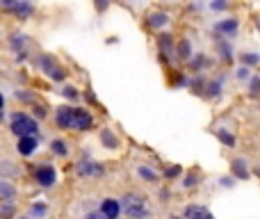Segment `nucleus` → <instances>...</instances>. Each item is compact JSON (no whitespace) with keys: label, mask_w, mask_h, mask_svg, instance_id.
Wrapping results in <instances>:
<instances>
[{"label":"nucleus","mask_w":260,"mask_h":219,"mask_svg":"<svg viewBox=\"0 0 260 219\" xmlns=\"http://www.w3.org/2000/svg\"><path fill=\"white\" fill-rule=\"evenodd\" d=\"M240 59H242L247 67H258L260 64V55L258 53H244V55H240Z\"/></svg>","instance_id":"nucleus-21"},{"label":"nucleus","mask_w":260,"mask_h":219,"mask_svg":"<svg viewBox=\"0 0 260 219\" xmlns=\"http://www.w3.org/2000/svg\"><path fill=\"white\" fill-rule=\"evenodd\" d=\"M231 171H233V176L235 178H240V180H247L249 178V169H247V162L240 158V160H233L231 162Z\"/></svg>","instance_id":"nucleus-12"},{"label":"nucleus","mask_w":260,"mask_h":219,"mask_svg":"<svg viewBox=\"0 0 260 219\" xmlns=\"http://www.w3.org/2000/svg\"><path fill=\"white\" fill-rule=\"evenodd\" d=\"M16 219H30V217H16Z\"/></svg>","instance_id":"nucleus-37"},{"label":"nucleus","mask_w":260,"mask_h":219,"mask_svg":"<svg viewBox=\"0 0 260 219\" xmlns=\"http://www.w3.org/2000/svg\"><path fill=\"white\" fill-rule=\"evenodd\" d=\"M48 76H50V80H55V82H62L64 78H67V71H64L62 67H55L53 71L48 73Z\"/></svg>","instance_id":"nucleus-22"},{"label":"nucleus","mask_w":260,"mask_h":219,"mask_svg":"<svg viewBox=\"0 0 260 219\" xmlns=\"http://www.w3.org/2000/svg\"><path fill=\"white\" fill-rule=\"evenodd\" d=\"M101 212H103L105 219H117L119 212H121V206H119L117 199H105V201L101 203Z\"/></svg>","instance_id":"nucleus-9"},{"label":"nucleus","mask_w":260,"mask_h":219,"mask_svg":"<svg viewBox=\"0 0 260 219\" xmlns=\"http://www.w3.org/2000/svg\"><path fill=\"white\" fill-rule=\"evenodd\" d=\"M219 183H221V185H224V187H231V185H233V180H231V178H221V180H219Z\"/></svg>","instance_id":"nucleus-34"},{"label":"nucleus","mask_w":260,"mask_h":219,"mask_svg":"<svg viewBox=\"0 0 260 219\" xmlns=\"http://www.w3.org/2000/svg\"><path fill=\"white\" fill-rule=\"evenodd\" d=\"M85 219H105V217H103V212H91V215H87Z\"/></svg>","instance_id":"nucleus-33"},{"label":"nucleus","mask_w":260,"mask_h":219,"mask_svg":"<svg viewBox=\"0 0 260 219\" xmlns=\"http://www.w3.org/2000/svg\"><path fill=\"white\" fill-rule=\"evenodd\" d=\"M91 126H94V116H91L89 112L82 110V108H76V110H73L71 130H91Z\"/></svg>","instance_id":"nucleus-4"},{"label":"nucleus","mask_w":260,"mask_h":219,"mask_svg":"<svg viewBox=\"0 0 260 219\" xmlns=\"http://www.w3.org/2000/svg\"><path fill=\"white\" fill-rule=\"evenodd\" d=\"M101 142H103L108 148H117V146H119V139H117V135H114L110 128H105L103 133H101Z\"/></svg>","instance_id":"nucleus-17"},{"label":"nucleus","mask_w":260,"mask_h":219,"mask_svg":"<svg viewBox=\"0 0 260 219\" xmlns=\"http://www.w3.org/2000/svg\"><path fill=\"white\" fill-rule=\"evenodd\" d=\"M167 23H169V16H167L165 12H153L151 16L146 18V25L148 27H165Z\"/></svg>","instance_id":"nucleus-14"},{"label":"nucleus","mask_w":260,"mask_h":219,"mask_svg":"<svg viewBox=\"0 0 260 219\" xmlns=\"http://www.w3.org/2000/svg\"><path fill=\"white\" fill-rule=\"evenodd\" d=\"M199 67H206V57H203V55H201V57H197V59L192 62V69H199Z\"/></svg>","instance_id":"nucleus-30"},{"label":"nucleus","mask_w":260,"mask_h":219,"mask_svg":"<svg viewBox=\"0 0 260 219\" xmlns=\"http://www.w3.org/2000/svg\"><path fill=\"white\" fill-rule=\"evenodd\" d=\"M238 27H240L238 18H229V21H219V23H217L215 30L221 32V35H235V32H238Z\"/></svg>","instance_id":"nucleus-11"},{"label":"nucleus","mask_w":260,"mask_h":219,"mask_svg":"<svg viewBox=\"0 0 260 219\" xmlns=\"http://www.w3.org/2000/svg\"><path fill=\"white\" fill-rule=\"evenodd\" d=\"M35 114L39 116V119H44V116H46V110H44V105H39V108H37V105H35Z\"/></svg>","instance_id":"nucleus-31"},{"label":"nucleus","mask_w":260,"mask_h":219,"mask_svg":"<svg viewBox=\"0 0 260 219\" xmlns=\"http://www.w3.org/2000/svg\"><path fill=\"white\" fill-rule=\"evenodd\" d=\"M256 176H260V167H256Z\"/></svg>","instance_id":"nucleus-36"},{"label":"nucleus","mask_w":260,"mask_h":219,"mask_svg":"<svg viewBox=\"0 0 260 219\" xmlns=\"http://www.w3.org/2000/svg\"><path fill=\"white\" fill-rule=\"evenodd\" d=\"M157 46H160L162 57H165V55H174V39H171V35H160L157 37Z\"/></svg>","instance_id":"nucleus-13"},{"label":"nucleus","mask_w":260,"mask_h":219,"mask_svg":"<svg viewBox=\"0 0 260 219\" xmlns=\"http://www.w3.org/2000/svg\"><path fill=\"white\" fill-rule=\"evenodd\" d=\"M212 9H226V3H212Z\"/></svg>","instance_id":"nucleus-35"},{"label":"nucleus","mask_w":260,"mask_h":219,"mask_svg":"<svg viewBox=\"0 0 260 219\" xmlns=\"http://www.w3.org/2000/svg\"><path fill=\"white\" fill-rule=\"evenodd\" d=\"M50 151L55 153V155H67L69 153V148H67V142H62V139H53V142H50Z\"/></svg>","instance_id":"nucleus-18"},{"label":"nucleus","mask_w":260,"mask_h":219,"mask_svg":"<svg viewBox=\"0 0 260 219\" xmlns=\"http://www.w3.org/2000/svg\"><path fill=\"white\" fill-rule=\"evenodd\" d=\"M247 76H249V69H247V67L238 69V78H242V80H244V78H247Z\"/></svg>","instance_id":"nucleus-32"},{"label":"nucleus","mask_w":260,"mask_h":219,"mask_svg":"<svg viewBox=\"0 0 260 219\" xmlns=\"http://www.w3.org/2000/svg\"><path fill=\"white\" fill-rule=\"evenodd\" d=\"M203 91H206V96H208V99H215V96H219L221 85H219V82H217V80H212V82H208V85H206V89H203Z\"/></svg>","instance_id":"nucleus-19"},{"label":"nucleus","mask_w":260,"mask_h":219,"mask_svg":"<svg viewBox=\"0 0 260 219\" xmlns=\"http://www.w3.org/2000/svg\"><path fill=\"white\" fill-rule=\"evenodd\" d=\"M14 215V206L12 203H3V210H0V219H12Z\"/></svg>","instance_id":"nucleus-26"},{"label":"nucleus","mask_w":260,"mask_h":219,"mask_svg":"<svg viewBox=\"0 0 260 219\" xmlns=\"http://www.w3.org/2000/svg\"><path fill=\"white\" fill-rule=\"evenodd\" d=\"M37 146H39V139L37 137H23V139H18L16 151H18V155H32L37 151Z\"/></svg>","instance_id":"nucleus-8"},{"label":"nucleus","mask_w":260,"mask_h":219,"mask_svg":"<svg viewBox=\"0 0 260 219\" xmlns=\"http://www.w3.org/2000/svg\"><path fill=\"white\" fill-rule=\"evenodd\" d=\"M199 183V174H197V171H192V174H187V176H185V180H183V185H185V187H194V185H197Z\"/></svg>","instance_id":"nucleus-24"},{"label":"nucleus","mask_w":260,"mask_h":219,"mask_svg":"<svg viewBox=\"0 0 260 219\" xmlns=\"http://www.w3.org/2000/svg\"><path fill=\"white\" fill-rule=\"evenodd\" d=\"M3 7L9 9V12H14L18 18H27V16H32V12H35V7H32L30 3H12V0H3Z\"/></svg>","instance_id":"nucleus-6"},{"label":"nucleus","mask_w":260,"mask_h":219,"mask_svg":"<svg viewBox=\"0 0 260 219\" xmlns=\"http://www.w3.org/2000/svg\"><path fill=\"white\" fill-rule=\"evenodd\" d=\"M62 94H64V99H69V101H76L78 99V89H76V87H64Z\"/></svg>","instance_id":"nucleus-27"},{"label":"nucleus","mask_w":260,"mask_h":219,"mask_svg":"<svg viewBox=\"0 0 260 219\" xmlns=\"http://www.w3.org/2000/svg\"><path fill=\"white\" fill-rule=\"evenodd\" d=\"M35 180L41 187H50V185H55V180H57V171L50 165H39L35 169Z\"/></svg>","instance_id":"nucleus-3"},{"label":"nucleus","mask_w":260,"mask_h":219,"mask_svg":"<svg viewBox=\"0 0 260 219\" xmlns=\"http://www.w3.org/2000/svg\"><path fill=\"white\" fill-rule=\"evenodd\" d=\"M73 110H76V108L62 105V108H57V112H55V123H57L62 130H71V123H73Z\"/></svg>","instance_id":"nucleus-5"},{"label":"nucleus","mask_w":260,"mask_h":219,"mask_svg":"<svg viewBox=\"0 0 260 219\" xmlns=\"http://www.w3.org/2000/svg\"><path fill=\"white\" fill-rule=\"evenodd\" d=\"M217 137H219L226 146H235V137H233V135H229L226 130H219V133H217Z\"/></svg>","instance_id":"nucleus-23"},{"label":"nucleus","mask_w":260,"mask_h":219,"mask_svg":"<svg viewBox=\"0 0 260 219\" xmlns=\"http://www.w3.org/2000/svg\"><path fill=\"white\" fill-rule=\"evenodd\" d=\"M251 94H260V78L251 80Z\"/></svg>","instance_id":"nucleus-29"},{"label":"nucleus","mask_w":260,"mask_h":219,"mask_svg":"<svg viewBox=\"0 0 260 219\" xmlns=\"http://www.w3.org/2000/svg\"><path fill=\"white\" fill-rule=\"evenodd\" d=\"M137 171H139V176H142L144 180H151V183H157V174L151 169V167H144V165H142Z\"/></svg>","instance_id":"nucleus-20"},{"label":"nucleus","mask_w":260,"mask_h":219,"mask_svg":"<svg viewBox=\"0 0 260 219\" xmlns=\"http://www.w3.org/2000/svg\"><path fill=\"white\" fill-rule=\"evenodd\" d=\"M176 55H178V59H183V62H187V59L192 57V44H189V39L178 41V46H176Z\"/></svg>","instance_id":"nucleus-16"},{"label":"nucleus","mask_w":260,"mask_h":219,"mask_svg":"<svg viewBox=\"0 0 260 219\" xmlns=\"http://www.w3.org/2000/svg\"><path fill=\"white\" fill-rule=\"evenodd\" d=\"M121 201H123V212H126L130 219H144V217H148L146 201H144L139 194H126Z\"/></svg>","instance_id":"nucleus-2"},{"label":"nucleus","mask_w":260,"mask_h":219,"mask_svg":"<svg viewBox=\"0 0 260 219\" xmlns=\"http://www.w3.org/2000/svg\"><path fill=\"white\" fill-rule=\"evenodd\" d=\"M76 171L80 176H103V165H99V162H80V165H76Z\"/></svg>","instance_id":"nucleus-7"},{"label":"nucleus","mask_w":260,"mask_h":219,"mask_svg":"<svg viewBox=\"0 0 260 219\" xmlns=\"http://www.w3.org/2000/svg\"><path fill=\"white\" fill-rule=\"evenodd\" d=\"M9 130L16 135L18 139L23 137H35L39 133V123H37L32 116L23 114V112H14L12 114V121H9Z\"/></svg>","instance_id":"nucleus-1"},{"label":"nucleus","mask_w":260,"mask_h":219,"mask_svg":"<svg viewBox=\"0 0 260 219\" xmlns=\"http://www.w3.org/2000/svg\"><path fill=\"white\" fill-rule=\"evenodd\" d=\"M185 219H215V217L203 206H187L185 208Z\"/></svg>","instance_id":"nucleus-10"},{"label":"nucleus","mask_w":260,"mask_h":219,"mask_svg":"<svg viewBox=\"0 0 260 219\" xmlns=\"http://www.w3.org/2000/svg\"><path fill=\"white\" fill-rule=\"evenodd\" d=\"M183 171V167H178V165H174V167H169V169H165V176L167 178H176V176Z\"/></svg>","instance_id":"nucleus-28"},{"label":"nucleus","mask_w":260,"mask_h":219,"mask_svg":"<svg viewBox=\"0 0 260 219\" xmlns=\"http://www.w3.org/2000/svg\"><path fill=\"white\" fill-rule=\"evenodd\" d=\"M30 215L32 217H44L46 215V206L44 203H35V206L30 208Z\"/></svg>","instance_id":"nucleus-25"},{"label":"nucleus","mask_w":260,"mask_h":219,"mask_svg":"<svg viewBox=\"0 0 260 219\" xmlns=\"http://www.w3.org/2000/svg\"><path fill=\"white\" fill-rule=\"evenodd\" d=\"M14 197H16L14 185L9 183V180H3V183H0V199H3V203H12Z\"/></svg>","instance_id":"nucleus-15"},{"label":"nucleus","mask_w":260,"mask_h":219,"mask_svg":"<svg viewBox=\"0 0 260 219\" xmlns=\"http://www.w3.org/2000/svg\"><path fill=\"white\" fill-rule=\"evenodd\" d=\"M258 27H260V21H258Z\"/></svg>","instance_id":"nucleus-38"}]
</instances>
